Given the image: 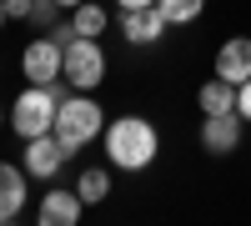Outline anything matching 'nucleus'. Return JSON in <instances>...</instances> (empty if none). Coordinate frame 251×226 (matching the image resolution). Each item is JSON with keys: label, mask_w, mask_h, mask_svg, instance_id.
<instances>
[{"label": "nucleus", "mask_w": 251, "mask_h": 226, "mask_svg": "<svg viewBox=\"0 0 251 226\" xmlns=\"http://www.w3.org/2000/svg\"><path fill=\"white\" fill-rule=\"evenodd\" d=\"M100 141H106V161L116 171H146L156 161V151H161V136H156V126L146 116H116V121H106Z\"/></svg>", "instance_id": "obj_1"}, {"label": "nucleus", "mask_w": 251, "mask_h": 226, "mask_svg": "<svg viewBox=\"0 0 251 226\" xmlns=\"http://www.w3.org/2000/svg\"><path fill=\"white\" fill-rule=\"evenodd\" d=\"M100 131H106V111H100V100H91L86 91L60 100V111H55V136L66 141L71 156L86 146V141H96Z\"/></svg>", "instance_id": "obj_2"}, {"label": "nucleus", "mask_w": 251, "mask_h": 226, "mask_svg": "<svg viewBox=\"0 0 251 226\" xmlns=\"http://www.w3.org/2000/svg\"><path fill=\"white\" fill-rule=\"evenodd\" d=\"M60 96L55 86H30V91H20L15 96V106H10V126L20 141H30V136H46L55 131V111H60Z\"/></svg>", "instance_id": "obj_3"}, {"label": "nucleus", "mask_w": 251, "mask_h": 226, "mask_svg": "<svg viewBox=\"0 0 251 226\" xmlns=\"http://www.w3.org/2000/svg\"><path fill=\"white\" fill-rule=\"evenodd\" d=\"M100 80H106V50H100V40L75 35L71 46H66V86H75V91H96Z\"/></svg>", "instance_id": "obj_4"}, {"label": "nucleus", "mask_w": 251, "mask_h": 226, "mask_svg": "<svg viewBox=\"0 0 251 226\" xmlns=\"http://www.w3.org/2000/svg\"><path fill=\"white\" fill-rule=\"evenodd\" d=\"M20 71L30 75V86H55L66 75V46L55 35H35L25 50H20Z\"/></svg>", "instance_id": "obj_5"}, {"label": "nucleus", "mask_w": 251, "mask_h": 226, "mask_svg": "<svg viewBox=\"0 0 251 226\" xmlns=\"http://www.w3.org/2000/svg\"><path fill=\"white\" fill-rule=\"evenodd\" d=\"M71 161V151H66V141H60L55 131H46V136H30L25 141V176H35V181H50L60 166Z\"/></svg>", "instance_id": "obj_6"}, {"label": "nucleus", "mask_w": 251, "mask_h": 226, "mask_svg": "<svg viewBox=\"0 0 251 226\" xmlns=\"http://www.w3.org/2000/svg\"><path fill=\"white\" fill-rule=\"evenodd\" d=\"M241 111H221V116H206L201 121V151L206 156H231L241 146Z\"/></svg>", "instance_id": "obj_7"}, {"label": "nucleus", "mask_w": 251, "mask_h": 226, "mask_svg": "<svg viewBox=\"0 0 251 226\" xmlns=\"http://www.w3.org/2000/svg\"><path fill=\"white\" fill-rule=\"evenodd\" d=\"M171 30L166 25L161 5H141V10H121V35L131 40V46H156V40Z\"/></svg>", "instance_id": "obj_8"}, {"label": "nucleus", "mask_w": 251, "mask_h": 226, "mask_svg": "<svg viewBox=\"0 0 251 226\" xmlns=\"http://www.w3.org/2000/svg\"><path fill=\"white\" fill-rule=\"evenodd\" d=\"M216 75H221V80H231V86L251 80V35H231V40H221V50H216Z\"/></svg>", "instance_id": "obj_9"}, {"label": "nucleus", "mask_w": 251, "mask_h": 226, "mask_svg": "<svg viewBox=\"0 0 251 226\" xmlns=\"http://www.w3.org/2000/svg\"><path fill=\"white\" fill-rule=\"evenodd\" d=\"M80 211H86V201H80V191H46V201H40V226H75Z\"/></svg>", "instance_id": "obj_10"}, {"label": "nucleus", "mask_w": 251, "mask_h": 226, "mask_svg": "<svg viewBox=\"0 0 251 226\" xmlns=\"http://www.w3.org/2000/svg\"><path fill=\"white\" fill-rule=\"evenodd\" d=\"M20 211H25V176H20V166L0 161V226H10Z\"/></svg>", "instance_id": "obj_11"}, {"label": "nucleus", "mask_w": 251, "mask_h": 226, "mask_svg": "<svg viewBox=\"0 0 251 226\" xmlns=\"http://www.w3.org/2000/svg\"><path fill=\"white\" fill-rule=\"evenodd\" d=\"M196 106H201V116L236 111V86H231V80H221V75H211V80H206V86L196 91Z\"/></svg>", "instance_id": "obj_12"}, {"label": "nucleus", "mask_w": 251, "mask_h": 226, "mask_svg": "<svg viewBox=\"0 0 251 226\" xmlns=\"http://www.w3.org/2000/svg\"><path fill=\"white\" fill-rule=\"evenodd\" d=\"M106 5H96V0H80V5L71 10V30L75 35H91V40H100V30H106Z\"/></svg>", "instance_id": "obj_13"}, {"label": "nucleus", "mask_w": 251, "mask_h": 226, "mask_svg": "<svg viewBox=\"0 0 251 226\" xmlns=\"http://www.w3.org/2000/svg\"><path fill=\"white\" fill-rule=\"evenodd\" d=\"M75 191H80V201H86V206H100V201L111 196V176L100 171V166H91V171H80Z\"/></svg>", "instance_id": "obj_14"}, {"label": "nucleus", "mask_w": 251, "mask_h": 226, "mask_svg": "<svg viewBox=\"0 0 251 226\" xmlns=\"http://www.w3.org/2000/svg\"><path fill=\"white\" fill-rule=\"evenodd\" d=\"M156 5L166 15V25H191V20H201L206 0H156Z\"/></svg>", "instance_id": "obj_15"}, {"label": "nucleus", "mask_w": 251, "mask_h": 226, "mask_svg": "<svg viewBox=\"0 0 251 226\" xmlns=\"http://www.w3.org/2000/svg\"><path fill=\"white\" fill-rule=\"evenodd\" d=\"M236 111H241V121L251 126V80H241V86H236Z\"/></svg>", "instance_id": "obj_16"}, {"label": "nucleus", "mask_w": 251, "mask_h": 226, "mask_svg": "<svg viewBox=\"0 0 251 226\" xmlns=\"http://www.w3.org/2000/svg\"><path fill=\"white\" fill-rule=\"evenodd\" d=\"M30 10H35V0H5V15L10 20H30Z\"/></svg>", "instance_id": "obj_17"}, {"label": "nucleus", "mask_w": 251, "mask_h": 226, "mask_svg": "<svg viewBox=\"0 0 251 226\" xmlns=\"http://www.w3.org/2000/svg\"><path fill=\"white\" fill-rule=\"evenodd\" d=\"M121 10H141V5H156V0H116Z\"/></svg>", "instance_id": "obj_18"}, {"label": "nucleus", "mask_w": 251, "mask_h": 226, "mask_svg": "<svg viewBox=\"0 0 251 226\" xmlns=\"http://www.w3.org/2000/svg\"><path fill=\"white\" fill-rule=\"evenodd\" d=\"M55 5H60V10H75V5H80V0H55Z\"/></svg>", "instance_id": "obj_19"}, {"label": "nucleus", "mask_w": 251, "mask_h": 226, "mask_svg": "<svg viewBox=\"0 0 251 226\" xmlns=\"http://www.w3.org/2000/svg\"><path fill=\"white\" fill-rule=\"evenodd\" d=\"M5 20H10V15H5V0H0V30H5Z\"/></svg>", "instance_id": "obj_20"}, {"label": "nucleus", "mask_w": 251, "mask_h": 226, "mask_svg": "<svg viewBox=\"0 0 251 226\" xmlns=\"http://www.w3.org/2000/svg\"><path fill=\"white\" fill-rule=\"evenodd\" d=\"M0 121H5V106H0Z\"/></svg>", "instance_id": "obj_21"}]
</instances>
